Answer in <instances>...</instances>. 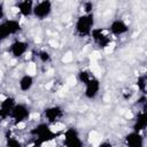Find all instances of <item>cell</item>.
I'll return each instance as SVG.
<instances>
[{"mask_svg": "<svg viewBox=\"0 0 147 147\" xmlns=\"http://www.w3.org/2000/svg\"><path fill=\"white\" fill-rule=\"evenodd\" d=\"M36 2L32 0H22L16 3L17 11L23 16V17H29L33 15V9H34Z\"/></svg>", "mask_w": 147, "mask_h": 147, "instance_id": "obj_15", "label": "cell"}, {"mask_svg": "<svg viewBox=\"0 0 147 147\" xmlns=\"http://www.w3.org/2000/svg\"><path fill=\"white\" fill-rule=\"evenodd\" d=\"M30 116H31L30 108L25 103L18 102V103H16L15 108L13 109L10 118L14 121L15 124H22V123L26 122L30 118Z\"/></svg>", "mask_w": 147, "mask_h": 147, "instance_id": "obj_4", "label": "cell"}, {"mask_svg": "<svg viewBox=\"0 0 147 147\" xmlns=\"http://www.w3.org/2000/svg\"><path fill=\"white\" fill-rule=\"evenodd\" d=\"M53 11V2L49 0H41L36 2L34 9H33V16L38 20H45L47 18Z\"/></svg>", "mask_w": 147, "mask_h": 147, "instance_id": "obj_6", "label": "cell"}, {"mask_svg": "<svg viewBox=\"0 0 147 147\" xmlns=\"http://www.w3.org/2000/svg\"><path fill=\"white\" fill-rule=\"evenodd\" d=\"M124 142L126 147H144L145 146L144 136L136 131H131L126 133L124 137Z\"/></svg>", "mask_w": 147, "mask_h": 147, "instance_id": "obj_13", "label": "cell"}, {"mask_svg": "<svg viewBox=\"0 0 147 147\" xmlns=\"http://www.w3.org/2000/svg\"><path fill=\"white\" fill-rule=\"evenodd\" d=\"M63 146L64 147H84L79 132L75 127H69L65 130L63 134Z\"/></svg>", "mask_w": 147, "mask_h": 147, "instance_id": "obj_5", "label": "cell"}, {"mask_svg": "<svg viewBox=\"0 0 147 147\" xmlns=\"http://www.w3.org/2000/svg\"><path fill=\"white\" fill-rule=\"evenodd\" d=\"M16 103H17L16 102V99L14 96H11V95L6 96L1 101V103H0V117H1L2 121L6 119V118H8V117H10L11 111L15 108Z\"/></svg>", "mask_w": 147, "mask_h": 147, "instance_id": "obj_10", "label": "cell"}, {"mask_svg": "<svg viewBox=\"0 0 147 147\" xmlns=\"http://www.w3.org/2000/svg\"><path fill=\"white\" fill-rule=\"evenodd\" d=\"M94 5L91 1H86L83 3V14H92L93 13Z\"/></svg>", "mask_w": 147, "mask_h": 147, "instance_id": "obj_21", "label": "cell"}, {"mask_svg": "<svg viewBox=\"0 0 147 147\" xmlns=\"http://www.w3.org/2000/svg\"><path fill=\"white\" fill-rule=\"evenodd\" d=\"M34 84V78L33 76L29 75V74H25L23 76H21V78L18 79V87L22 92H28L32 88Z\"/></svg>", "mask_w": 147, "mask_h": 147, "instance_id": "obj_16", "label": "cell"}, {"mask_svg": "<svg viewBox=\"0 0 147 147\" xmlns=\"http://www.w3.org/2000/svg\"><path fill=\"white\" fill-rule=\"evenodd\" d=\"M91 37H92V39L94 40V42L100 48H106L111 42L110 33H108L102 28H94L93 31H92V33H91Z\"/></svg>", "mask_w": 147, "mask_h": 147, "instance_id": "obj_7", "label": "cell"}, {"mask_svg": "<svg viewBox=\"0 0 147 147\" xmlns=\"http://www.w3.org/2000/svg\"><path fill=\"white\" fill-rule=\"evenodd\" d=\"M37 56H38L39 61L42 62V63H49V62L52 61V55H51V53H49L48 51H46V49L39 51V52L37 53Z\"/></svg>", "mask_w": 147, "mask_h": 147, "instance_id": "obj_19", "label": "cell"}, {"mask_svg": "<svg viewBox=\"0 0 147 147\" xmlns=\"http://www.w3.org/2000/svg\"><path fill=\"white\" fill-rule=\"evenodd\" d=\"M31 134L36 138V141L39 145H42L45 142H49L56 137V133L51 129V124H48L47 122L37 124L31 130Z\"/></svg>", "mask_w": 147, "mask_h": 147, "instance_id": "obj_2", "label": "cell"}, {"mask_svg": "<svg viewBox=\"0 0 147 147\" xmlns=\"http://www.w3.org/2000/svg\"><path fill=\"white\" fill-rule=\"evenodd\" d=\"M108 32L113 36H123L129 32V25L125 21L121 18H116L111 21V23L108 26Z\"/></svg>", "mask_w": 147, "mask_h": 147, "instance_id": "obj_12", "label": "cell"}, {"mask_svg": "<svg viewBox=\"0 0 147 147\" xmlns=\"http://www.w3.org/2000/svg\"><path fill=\"white\" fill-rule=\"evenodd\" d=\"M136 85L138 87V90L141 92V93H145L146 92V88H147V78L145 76H140L138 77L137 82H136Z\"/></svg>", "mask_w": 147, "mask_h": 147, "instance_id": "obj_20", "label": "cell"}, {"mask_svg": "<svg viewBox=\"0 0 147 147\" xmlns=\"http://www.w3.org/2000/svg\"><path fill=\"white\" fill-rule=\"evenodd\" d=\"M0 20H1V22L5 20V5L2 1L0 2Z\"/></svg>", "mask_w": 147, "mask_h": 147, "instance_id": "obj_22", "label": "cell"}, {"mask_svg": "<svg viewBox=\"0 0 147 147\" xmlns=\"http://www.w3.org/2000/svg\"><path fill=\"white\" fill-rule=\"evenodd\" d=\"M132 131L141 133L147 129V108H141V110L137 114L133 125H132Z\"/></svg>", "mask_w": 147, "mask_h": 147, "instance_id": "obj_14", "label": "cell"}, {"mask_svg": "<svg viewBox=\"0 0 147 147\" xmlns=\"http://www.w3.org/2000/svg\"><path fill=\"white\" fill-rule=\"evenodd\" d=\"M63 115H64V110L62 109L61 106H57V105L49 106L44 109V118L48 124L57 123L63 117Z\"/></svg>", "mask_w": 147, "mask_h": 147, "instance_id": "obj_8", "label": "cell"}, {"mask_svg": "<svg viewBox=\"0 0 147 147\" xmlns=\"http://www.w3.org/2000/svg\"><path fill=\"white\" fill-rule=\"evenodd\" d=\"M94 77H95V76L93 75V72L90 71L88 69H82V70H79L78 74H77V79H78L79 83H82L84 86H85L87 83H90Z\"/></svg>", "mask_w": 147, "mask_h": 147, "instance_id": "obj_17", "label": "cell"}, {"mask_svg": "<svg viewBox=\"0 0 147 147\" xmlns=\"http://www.w3.org/2000/svg\"><path fill=\"white\" fill-rule=\"evenodd\" d=\"M29 42L25 40H21V39H16L14 40L10 45H9V53L14 59H21L23 57L26 52L29 51Z\"/></svg>", "mask_w": 147, "mask_h": 147, "instance_id": "obj_9", "label": "cell"}, {"mask_svg": "<svg viewBox=\"0 0 147 147\" xmlns=\"http://www.w3.org/2000/svg\"><path fill=\"white\" fill-rule=\"evenodd\" d=\"M100 88H101V83H100L99 78L94 77L90 83H87L85 85V88H84L85 98L88 99V100H94L99 95Z\"/></svg>", "mask_w": 147, "mask_h": 147, "instance_id": "obj_11", "label": "cell"}, {"mask_svg": "<svg viewBox=\"0 0 147 147\" xmlns=\"http://www.w3.org/2000/svg\"><path fill=\"white\" fill-rule=\"evenodd\" d=\"M6 147H23V144L16 137L9 134L6 137Z\"/></svg>", "mask_w": 147, "mask_h": 147, "instance_id": "obj_18", "label": "cell"}, {"mask_svg": "<svg viewBox=\"0 0 147 147\" xmlns=\"http://www.w3.org/2000/svg\"><path fill=\"white\" fill-rule=\"evenodd\" d=\"M94 14H80L75 22V33L80 38L91 37V33L94 29Z\"/></svg>", "mask_w": 147, "mask_h": 147, "instance_id": "obj_1", "label": "cell"}, {"mask_svg": "<svg viewBox=\"0 0 147 147\" xmlns=\"http://www.w3.org/2000/svg\"><path fill=\"white\" fill-rule=\"evenodd\" d=\"M96 147H114V145L110 142V141H101Z\"/></svg>", "mask_w": 147, "mask_h": 147, "instance_id": "obj_23", "label": "cell"}, {"mask_svg": "<svg viewBox=\"0 0 147 147\" xmlns=\"http://www.w3.org/2000/svg\"><path fill=\"white\" fill-rule=\"evenodd\" d=\"M22 31V24L18 20L7 18L0 22V39L6 40L10 36H15Z\"/></svg>", "mask_w": 147, "mask_h": 147, "instance_id": "obj_3", "label": "cell"}]
</instances>
